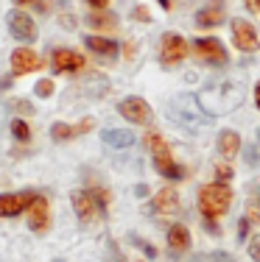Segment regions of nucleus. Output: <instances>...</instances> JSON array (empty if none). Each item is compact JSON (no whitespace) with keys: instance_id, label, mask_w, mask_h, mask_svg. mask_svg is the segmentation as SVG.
Listing matches in <instances>:
<instances>
[{"instance_id":"obj_35","label":"nucleus","mask_w":260,"mask_h":262,"mask_svg":"<svg viewBox=\"0 0 260 262\" xmlns=\"http://www.w3.org/2000/svg\"><path fill=\"white\" fill-rule=\"evenodd\" d=\"M246 6H249V11H260V0H244Z\"/></svg>"},{"instance_id":"obj_8","label":"nucleus","mask_w":260,"mask_h":262,"mask_svg":"<svg viewBox=\"0 0 260 262\" xmlns=\"http://www.w3.org/2000/svg\"><path fill=\"white\" fill-rule=\"evenodd\" d=\"M117 112H121L126 120L137 123V126H146V123H151V106H148L143 98H123L121 103H117Z\"/></svg>"},{"instance_id":"obj_32","label":"nucleus","mask_w":260,"mask_h":262,"mask_svg":"<svg viewBox=\"0 0 260 262\" xmlns=\"http://www.w3.org/2000/svg\"><path fill=\"white\" fill-rule=\"evenodd\" d=\"M210 262H232L230 257H227V254H221V251H215L213 257H210Z\"/></svg>"},{"instance_id":"obj_33","label":"nucleus","mask_w":260,"mask_h":262,"mask_svg":"<svg viewBox=\"0 0 260 262\" xmlns=\"http://www.w3.org/2000/svg\"><path fill=\"white\" fill-rule=\"evenodd\" d=\"M84 3H90L92 9H107V3H109V0H84Z\"/></svg>"},{"instance_id":"obj_3","label":"nucleus","mask_w":260,"mask_h":262,"mask_svg":"<svg viewBox=\"0 0 260 262\" xmlns=\"http://www.w3.org/2000/svg\"><path fill=\"white\" fill-rule=\"evenodd\" d=\"M230 201H232V192L227 184H207L202 187L199 192V209L204 215V221H215L221 217L227 209H230Z\"/></svg>"},{"instance_id":"obj_2","label":"nucleus","mask_w":260,"mask_h":262,"mask_svg":"<svg viewBox=\"0 0 260 262\" xmlns=\"http://www.w3.org/2000/svg\"><path fill=\"white\" fill-rule=\"evenodd\" d=\"M168 115H171V120L182 128H202V126H207V120H210V115L199 106V101L190 98V95L173 98Z\"/></svg>"},{"instance_id":"obj_42","label":"nucleus","mask_w":260,"mask_h":262,"mask_svg":"<svg viewBox=\"0 0 260 262\" xmlns=\"http://www.w3.org/2000/svg\"><path fill=\"white\" fill-rule=\"evenodd\" d=\"M56 262H62V259H56Z\"/></svg>"},{"instance_id":"obj_19","label":"nucleus","mask_w":260,"mask_h":262,"mask_svg":"<svg viewBox=\"0 0 260 262\" xmlns=\"http://www.w3.org/2000/svg\"><path fill=\"white\" fill-rule=\"evenodd\" d=\"M154 167H157L159 176L165 179H173V182H179V179H185V167L176 165L171 157H154Z\"/></svg>"},{"instance_id":"obj_34","label":"nucleus","mask_w":260,"mask_h":262,"mask_svg":"<svg viewBox=\"0 0 260 262\" xmlns=\"http://www.w3.org/2000/svg\"><path fill=\"white\" fill-rule=\"evenodd\" d=\"M134 243H137V246H140V248H143V251L148 254V257H154V248H151V246H146V243H143V240H137V237H134Z\"/></svg>"},{"instance_id":"obj_16","label":"nucleus","mask_w":260,"mask_h":262,"mask_svg":"<svg viewBox=\"0 0 260 262\" xmlns=\"http://www.w3.org/2000/svg\"><path fill=\"white\" fill-rule=\"evenodd\" d=\"M84 45L90 53L101 56V59H115L117 56V42L107 39V36H84Z\"/></svg>"},{"instance_id":"obj_41","label":"nucleus","mask_w":260,"mask_h":262,"mask_svg":"<svg viewBox=\"0 0 260 262\" xmlns=\"http://www.w3.org/2000/svg\"><path fill=\"white\" fill-rule=\"evenodd\" d=\"M257 140H260V131H257Z\"/></svg>"},{"instance_id":"obj_7","label":"nucleus","mask_w":260,"mask_h":262,"mask_svg":"<svg viewBox=\"0 0 260 262\" xmlns=\"http://www.w3.org/2000/svg\"><path fill=\"white\" fill-rule=\"evenodd\" d=\"M6 23H9V31L11 36H14L17 42H34L36 39V26L34 20L26 14V11H9V17H6Z\"/></svg>"},{"instance_id":"obj_38","label":"nucleus","mask_w":260,"mask_h":262,"mask_svg":"<svg viewBox=\"0 0 260 262\" xmlns=\"http://www.w3.org/2000/svg\"><path fill=\"white\" fill-rule=\"evenodd\" d=\"M255 103H257V109H260V81H257V86H255Z\"/></svg>"},{"instance_id":"obj_39","label":"nucleus","mask_w":260,"mask_h":262,"mask_svg":"<svg viewBox=\"0 0 260 262\" xmlns=\"http://www.w3.org/2000/svg\"><path fill=\"white\" fill-rule=\"evenodd\" d=\"M17 6H26V3H34V0H14Z\"/></svg>"},{"instance_id":"obj_5","label":"nucleus","mask_w":260,"mask_h":262,"mask_svg":"<svg viewBox=\"0 0 260 262\" xmlns=\"http://www.w3.org/2000/svg\"><path fill=\"white\" fill-rule=\"evenodd\" d=\"M193 51L196 56H199L202 61H207V64H215V67H221V64H227V48L221 45V39H215V36H204V39H196L193 42Z\"/></svg>"},{"instance_id":"obj_18","label":"nucleus","mask_w":260,"mask_h":262,"mask_svg":"<svg viewBox=\"0 0 260 262\" xmlns=\"http://www.w3.org/2000/svg\"><path fill=\"white\" fill-rule=\"evenodd\" d=\"M168 248L173 254H185L190 248V232L182 226V223H173L168 229Z\"/></svg>"},{"instance_id":"obj_37","label":"nucleus","mask_w":260,"mask_h":262,"mask_svg":"<svg viewBox=\"0 0 260 262\" xmlns=\"http://www.w3.org/2000/svg\"><path fill=\"white\" fill-rule=\"evenodd\" d=\"M246 232H249V221H241V237H246Z\"/></svg>"},{"instance_id":"obj_25","label":"nucleus","mask_w":260,"mask_h":262,"mask_svg":"<svg viewBox=\"0 0 260 262\" xmlns=\"http://www.w3.org/2000/svg\"><path fill=\"white\" fill-rule=\"evenodd\" d=\"M90 195L95 198L98 209H101V215H104V212H107V207H109V192L104 190V187H92V190H90Z\"/></svg>"},{"instance_id":"obj_9","label":"nucleus","mask_w":260,"mask_h":262,"mask_svg":"<svg viewBox=\"0 0 260 262\" xmlns=\"http://www.w3.org/2000/svg\"><path fill=\"white\" fill-rule=\"evenodd\" d=\"M232 42L238 51L244 53H252L260 48V39H257V31L252 28V23L246 20H232Z\"/></svg>"},{"instance_id":"obj_14","label":"nucleus","mask_w":260,"mask_h":262,"mask_svg":"<svg viewBox=\"0 0 260 262\" xmlns=\"http://www.w3.org/2000/svg\"><path fill=\"white\" fill-rule=\"evenodd\" d=\"M92 126H95V120L92 117H84L78 126H67V123H53L51 126V137L56 142H65V140H73V137H78V134H84V131H90Z\"/></svg>"},{"instance_id":"obj_28","label":"nucleus","mask_w":260,"mask_h":262,"mask_svg":"<svg viewBox=\"0 0 260 262\" xmlns=\"http://www.w3.org/2000/svg\"><path fill=\"white\" fill-rule=\"evenodd\" d=\"M215 173H218V182H221V184L230 182V179H232V170H230L227 165H218V167H215Z\"/></svg>"},{"instance_id":"obj_1","label":"nucleus","mask_w":260,"mask_h":262,"mask_svg":"<svg viewBox=\"0 0 260 262\" xmlns=\"http://www.w3.org/2000/svg\"><path fill=\"white\" fill-rule=\"evenodd\" d=\"M196 101H199V106L207 115H230L235 106L244 103V90L238 84H232V81H221V84L199 92Z\"/></svg>"},{"instance_id":"obj_21","label":"nucleus","mask_w":260,"mask_h":262,"mask_svg":"<svg viewBox=\"0 0 260 262\" xmlns=\"http://www.w3.org/2000/svg\"><path fill=\"white\" fill-rule=\"evenodd\" d=\"M101 140L112 148H129L134 142V134L132 131H121V128H107V131H101Z\"/></svg>"},{"instance_id":"obj_10","label":"nucleus","mask_w":260,"mask_h":262,"mask_svg":"<svg viewBox=\"0 0 260 262\" xmlns=\"http://www.w3.org/2000/svg\"><path fill=\"white\" fill-rule=\"evenodd\" d=\"M51 64H53V70H56V73H78L87 61H84L82 53L70 51V48H56L53 56H51Z\"/></svg>"},{"instance_id":"obj_11","label":"nucleus","mask_w":260,"mask_h":262,"mask_svg":"<svg viewBox=\"0 0 260 262\" xmlns=\"http://www.w3.org/2000/svg\"><path fill=\"white\" fill-rule=\"evenodd\" d=\"M39 67H42V59L31 48H17L11 53V73L14 76H28V73L39 70Z\"/></svg>"},{"instance_id":"obj_30","label":"nucleus","mask_w":260,"mask_h":262,"mask_svg":"<svg viewBox=\"0 0 260 262\" xmlns=\"http://www.w3.org/2000/svg\"><path fill=\"white\" fill-rule=\"evenodd\" d=\"M246 221H249V223H260V207L252 204V207H249V217H246Z\"/></svg>"},{"instance_id":"obj_20","label":"nucleus","mask_w":260,"mask_h":262,"mask_svg":"<svg viewBox=\"0 0 260 262\" xmlns=\"http://www.w3.org/2000/svg\"><path fill=\"white\" fill-rule=\"evenodd\" d=\"M218 151L224 154L227 159H232L235 154L241 151V137H238V131H230V128L221 131V134H218Z\"/></svg>"},{"instance_id":"obj_17","label":"nucleus","mask_w":260,"mask_h":262,"mask_svg":"<svg viewBox=\"0 0 260 262\" xmlns=\"http://www.w3.org/2000/svg\"><path fill=\"white\" fill-rule=\"evenodd\" d=\"M151 207H154L157 215H176V212H179V195H176V190H168V187H165V190H159Z\"/></svg>"},{"instance_id":"obj_26","label":"nucleus","mask_w":260,"mask_h":262,"mask_svg":"<svg viewBox=\"0 0 260 262\" xmlns=\"http://www.w3.org/2000/svg\"><path fill=\"white\" fill-rule=\"evenodd\" d=\"M34 92H36L39 98H51V95H53V81H51V78L36 81V84H34Z\"/></svg>"},{"instance_id":"obj_40","label":"nucleus","mask_w":260,"mask_h":262,"mask_svg":"<svg viewBox=\"0 0 260 262\" xmlns=\"http://www.w3.org/2000/svg\"><path fill=\"white\" fill-rule=\"evenodd\" d=\"M159 3H163V6H165V9H171V0H159Z\"/></svg>"},{"instance_id":"obj_23","label":"nucleus","mask_w":260,"mask_h":262,"mask_svg":"<svg viewBox=\"0 0 260 262\" xmlns=\"http://www.w3.org/2000/svg\"><path fill=\"white\" fill-rule=\"evenodd\" d=\"M87 23H90L92 28H115L117 26L115 14H107V11H92V14L87 17Z\"/></svg>"},{"instance_id":"obj_22","label":"nucleus","mask_w":260,"mask_h":262,"mask_svg":"<svg viewBox=\"0 0 260 262\" xmlns=\"http://www.w3.org/2000/svg\"><path fill=\"white\" fill-rule=\"evenodd\" d=\"M146 145H148V151H151L154 157H171V151H168V142H165L163 137L157 134V131H151V134L146 137Z\"/></svg>"},{"instance_id":"obj_15","label":"nucleus","mask_w":260,"mask_h":262,"mask_svg":"<svg viewBox=\"0 0 260 262\" xmlns=\"http://www.w3.org/2000/svg\"><path fill=\"white\" fill-rule=\"evenodd\" d=\"M224 23V0H215V3L204 6V9L196 14V26L199 28H215Z\"/></svg>"},{"instance_id":"obj_31","label":"nucleus","mask_w":260,"mask_h":262,"mask_svg":"<svg viewBox=\"0 0 260 262\" xmlns=\"http://www.w3.org/2000/svg\"><path fill=\"white\" fill-rule=\"evenodd\" d=\"M134 17H137L140 23H148V11L143 9V6H137V9H134Z\"/></svg>"},{"instance_id":"obj_29","label":"nucleus","mask_w":260,"mask_h":262,"mask_svg":"<svg viewBox=\"0 0 260 262\" xmlns=\"http://www.w3.org/2000/svg\"><path fill=\"white\" fill-rule=\"evenodd\" d=\"M11 106H14L17 112H23V115H31V112H34V106H31V101H11Z\"/></svg>"},{"instance_id":"obj_4","label":"nucleus","mask_w":260,"mask_h":262,"mask_svg":"<svg viewBox=\"0 0 260 262\" xmlns=\"http://www.w3.org/2000/svg\"><path fill=\"white\" fill-rule=\"evenodd\" d=\"M36 192L26 190V192H3L0 195V217H17L23 212H28V207L34 204Z\"/></svg>"},{"instance_id":"obj_27","label":"nucleus","mask_w":260,"mask_h":262,"mask_svg":"<svg viewBox=\"0 0 260 262\" xmlns=\"http://www.w3.org/2000/svg\"><path fill=\"white\" fill-rule=\"evenodd\" d=\"M249 257L260 262V234H255V237L249 240Z\"/></svg>"},{"instance_id":"obj_13","label":"nucleus","mask_w":260,"mask_h":262,"mask_svg":"<svg viewBox=\"0 0 260 262\" xmlns=\"http://www.w3.org/2000/svg\"><path fill=\"white\" fill-rule=\"evenodd\" d=\"M48 198L45 195H36L34 204L28 207V226L31 232H45L48 229Z\"/></svg>"},{"instance_id":"obj_24","label":"nucleus","mask_w":260,"mask_h":262,"mask_svg":"<svg viewBox=\"0 0 260 262\" xmlns=\"http://www.w3.org/2000/svg\"><path fill=\"white\" fill-rule=\"evenodd\" d=\"M11 134H14V140H20V142H28L31 140V128H28V123L26 120H11Z\"/></svg>"},{"instance_id":"obj_6","label":"nucleus","mask_w":260,"mask_h":262,"mask_svg":"<svg viewBox=\"0 0 260 262\" xmlns=\"http://www.w3.org/2000/svg\"><path fill=\"white\" fill-rule=\"evenodd\" d=\"M185 56H188V42L179 34H165L163 48H159V61H163V67H176Z\"/></svg>"},{"instance_id":"obj_36","label":"nucleus","mask_w":260,"mask_h":262,"mask_svg":"<svg viewBox=\"0 0 260 262\" xmlns=\"http://www.w3.org/2000/svg\"><path fill=\"white\" fill-rule=\"evenodd\" d=\"M134 192H137V195H148V187L146 184H137V187H134Z\"/></svg>"},{"instance_id":"obj_12","label":"nucleus","mask_w":260,"mask_h":262,"mask_svg":"<svg viewBox=\"0 0 260 262\" xmlns=\"http://www.w3.org/2000/svg\"><path fill=\"white\" fill-rule=\"evenodd\" d=\"M70 201H73V209H76V215L82 223H90L92 217H95L98 204H95V198L90 195V190H76L70 195Z\"/></svg>"}]
</instances>
